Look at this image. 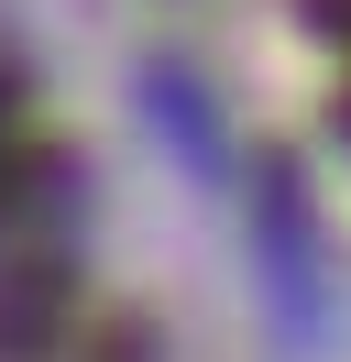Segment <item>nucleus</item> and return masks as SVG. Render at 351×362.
Here are the masks:
<instances>
[{
	"mask_svg": "<svg viewBox=\"0 0 351 362\" xmlns=\"http://www.w3.org/2000/svg\"><path fill=\"white\" fill-rule=\"evenodd\" d=\"M11 165H22V154H11V121H0V187H11Z\"/></svg>",
	"mask_w": 351,
	"mask_h": 362,
	"instance_id": "obj_1",
	"label": "nucleus"
}]
</instances>
